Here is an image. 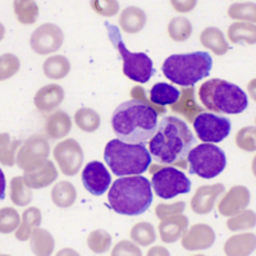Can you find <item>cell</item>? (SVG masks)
Here are the masks:
<instances>
[{
  "label": "cell",
  "mask_w": 256,
  "mask_h": 256,
  "mask_svg": "<svg viewBox=\"0 0 256 256\" xmlns=\"http://www.w3.org/2000/svg\"><path fill=\"white\" fill-rule=\"evenodd\" d=\"M54 159L64 176H76L84 163V150L74 138H67L54 148Z\"/></svg>",
  "instance_id": "12"
},
{
  "label": "cell",
  "mask_w": 256,
  "mask_h": 256,
  "mask_svg": "<svg viewBox=\"0 0 256 256\" xmlns=\"http://www.w3.org/2000/svg\"><path fill=\"white\" fill-rule=\"evenodd\" d=\"M88 246L95 254L106 252L112 246V236L104 230H92L88 236Z\"/></svg>",
  "instance_id": "40"
},
{
  "label": "cell",
  "mask_w": 256,
  "mask_h": 256,
  "mask_svg": "<svg viewBox=\"0 0 256 256\" xmlns=\"http://www.w3.org/2000/svg\"><path fill=\"white\" fill-rule=\"evenodd\" d=\"M52 201L58 208L67 209L70 208L77 198L76 187L68 180H60L52 190Z\"/></svg>",
  "instance_id": "28"
},
{
  "label": "cell",
  "mask_w": 256,
  "mask_h": 256,
  "mask_svg": "<svg viewBox=\"0 0 256 256\" xmlns=\"http://www.w3.org/2000/svg\"><path fill=\"white\" fill-rule=\"evenodd\" d=\"M198 140L202 142H222L230 134V120L212 113L201 112L192 120Z\"/></svg>",
  "instance_id": "10"
},
{
  "label": "cell",
  "mask_w": 256,
  "mask_h": 256,
  "mask_svg": "<svg viewBox=\"0 0 256 256\" xmlns=\"http://www.w3.org/2000/svg\"><path fill=\"white\" fill-rule=\"evenodd\" d=\"M184 209H186V204H184V201H178V202H174V204H159L156 209H155V214L162 220V219L166 218V216L180 214V212H184Z\"/></svg>",
  "instance_id": "45"
},
{
  "label": "cell",
  "mask_w": 256,
  "mask_h": 256,
  "mask_svg": "<svg viewBox=\"0 0 256 256\" xmlns=\"http://www.w3.org/2000/svg\"><path fill=\"white\" fill-rule=\"evenodd\" d=\"M148 256H152V255H169V252H168V250H166V248L158 246V248H152V250L148 251Z\"/></svg>",
  "instance_id": "50"
},
{
  "label": "cell",
  "mask_w": 256,
  "mask_h": 256,
  "mask_svg": "<svg viewBox=\"0 0 256 256\" xmlns=\"http://www.w3.org/2000/svg\"><path fill=\"white\" fill-rule=\"evenodd\" d=\"M146 13L138 6H127L120 16V26L126 34H138L146 24Z\"/></svg>",
  "instance_id": "23"
},
{
  "label": "cell",
  "mask_w": 256,
  "mask_h": 256,
  "mask_svg": "<svg viewBox=\"0 0 256 256\" xmlns=\"http://www.w3.org/2000/svg\"><path fill=\"white\" fill-rule=\"evenodd\" d=\"M22 177L24 180V184L30 188H45V187L50 186L54 180H56L58 170H56L54 163L46 159L38 168L31 169V170H24V174Z\"/></svg>",
  "instance_id": "18"
},
{
  "label": "cell",
  "mask_w": 256,
  "mask_h": 256,
  "mask_svg": "<svg viewBox=\"0 0 256 256\" xmlns=\"http://www.w3.org/2000/svg\"><path fill=\"white\" fill-rule=\"evenodd\" d=\"M256 248V236L254 233H240L230 237L224 244V254L227 256H248Z\"/></svg>",
  "instance_id": "21"
},
{
  "label": "cell",
  "mask_w": 256,
  "mask_h": 256,
  "mask_svg": "<svg viewBox=\"0 0 256 256\" xmlns=\"http://www.w3.org/2000/svg\"><path fill=\"white\" fill-rule=\"evenodd\" d=\"M4 36H6V27H4L3 24L0 22V41L3 40Z\"/></svg>",
  "instance_id": "51"
},
{
  "label": "cell",
  "mask_w": 256,
  "mask_h": 256,
  "mask_svg": "<svg viewBox=\"0 0 256 256\" xmlns=\"http://www.w3.org/2000/svg\"><path fill=\"white\" fill-rule=\"evenodd\" d=\"M104 159L118 177L137 176L146 172L152 164V155L142 144H128L116 138L106 144Z\"/></svg>",
  "instance_id": "5"
},
{
  "label": "cell",
  "mask_w": 256,
  "mask_h": 256,
  "mask_svg": "<svg viewBox=\"0 0 256 256\" xmlns=\"http://www.w3.org/2000/svg\"><path fill=\"white\" fill-rule=\"evenodd\" d=\"M41 219H42L41 212L36 206H31L24 210L20 226L16 230V238L20 242L28 241L32 230L41 224Z\"/></svg>",
  "instance_id": "26"
},
{
  "label": "cell",
  "mask_w": 256,
  "mask_h": 256,
  "mask_svg": "<svg viewBox=\"0 0 256 256\" xmlns=\"http://www.w3.org/2000/svg\"><path fill=\"white\" fill-rule=\"evenodd\" d=\"M82 184L86 191L92 196H102L108 191L112 184V176L106 166L100 162H90L82 170Z\"/></svg>",
  "instance_id": "14"
},
{
  "label": "cell",
  "mask_w": 256,
  "mask_h": 256,
  "mask_svg": "<svg viewBox=\"0 0 256 256\" xmlns=\"http://www.w3.org/2000/svg\"><path fill=\"white\" fill-rule=\"evenodd\" d=\"M168 35L173 41L184 42L188 40L192 35V24L187 18L174 17L169 20Z\"/></svg>",
  "instance_id": "35"
},
{
  "label": "cell",
  "mask_w": 256,
  "mask_h": 256,
  "mask_svg": "<svg viewBox=\"0 0 256 256\" xmlns=\"http://www.w3.org/2000/svg\"><path fill=\"white\" fill-rule=\"evenodd\" d=\"M64 42V34L54 24H44L32 32L30 46L38 56H49L58 52Z\"/></svg>",
  "instance_id": "13"
},
{
  "label": "cell",
  "mask_w": 256,
  "mask_h": 256,
  "mask_svg": "<svg viewBox=\"0 0 256 256\" xmlns=\"http://www.w3.org/2000/svg\"><path fill=\"white\" fill-rule=\"evenodd\" d=\"M228 17L234 20L256 22V4L255 3H234L228 8Z\"/></svg>",
  "instance_id": "39"
},
{
  "label": "cell",
  "mask_w": 256,
  "mask_h": 256,
  "mask_svg": "<svg viewBox=\"0 0 256 256\" xmlns=\"http://www.w3.org/2000/svg\"><path fill=\"white\" fill-rule=\"evenodd\" d=\"M190 173L205 180L216 178L227 166V156L220 148L214 144L204 142L191 148L187 154Z\"/></svg>",
  "instance_id": "8"
},
{
  "label": "cell",
  "mask_w": 256,
  "mask_h": 256,
  "mask_svg": "<svg viewBox=\"0 0 256 256\" xmlns=\"http://www.w3.org/2000/svg\"><path fill=\"white\" fill-rule=\"evenodd\" d=\"M228 38L233 44H256V26L255 24L240 20L228 27Z\"/></svg>",
  "instance_id": "25"
},
{
  "label": "cell",
  "mask_w": 256,
  "mask_h": 256,
  "mask_svg": "<svg viewBox=\"0 0 256 256\" xmlns=\"http://www.w3.org/2000/svg\"><path fill=\"white\" fill-rule=\"evenodd\" d=\"M130 236L134 244H140V246H148V244H154L156 240L154 226L148 222H138L134 224Z\"/></svg>",
  "instance_id": "36"
},
{
  "label": "cell",
  "mask_w": 256,
  "mask_h": 256,
  "mask_svg": "<svg viewBox=\"0 0 256 256\" xmlns=\"http://www.w3.org/2000/svg\"><path fill=\"white\" fill-rule=\"evenodd\" d=\"M212 58L208 52L173 54L164 60V76L170 82L184 88H192L196 82L209 76Z\"/></svg>",
  "instance_id": "6"
},
{
  "label": "cell",
  "mask_w": 256,
  "mask_h": 256,
  "mask_svg": "<svg viewBox=\"0 0 256 256\" xmlns=\"http://www.w3.org/2000/svg\"><path fill=\"white\" fill-rule=\"evenodd\" d=\"M10 200L17 206H27L31 202L32 191L20 176L13 177L10 180Z\"/></svg>",
  "instance_id": "34"
},
{
  "label": "cell",
  "mask_w": 256,
  "mask_h": 256,
  "mask_svg": "<svg viewBox=\"0 0 256 256\" xmlns=\"http://www.w3.org/2000/svg\"><path fill=\"white\" fill-rule=\"evenodd\" d=\"M44 74L50 80H62L70 72V62L64 56H52L42 64Z\"/></svg>",
  "instance_id": "30"
},
{
  "label": "cell",
  "mask_w": 256,
  "mask_h": 256,
  "mask_svg": "<svg viewBox=\"0 0 256 256\" xmlns=\"http://www.w3.org/2000/svg\"><path fill=\"white\" fill-rule=\"evenodd\" d=\"M256 216L254 210H242L234 216H230L227 222V228L232 232H241V230H251L255 227Z\"/></svg>",
  "instance_id": "38"
},
{
  "label": "cell",
  "mask_w": 256,
  "mask_h": 256,
  "mask_svg": "<svg viewBox=\"0 0 256 256\" xmlns=\"http://www.w3.org/2000/svg\"><path fill=\"white\" fill-rule=\"evenodd\" d=\"M108 28V38L112 44L120 52L123 60V73L124 76L138 84H146L155 73L152 58H148L145 52H128L124 42L122 40L120 30L112 24H105Z\"/></svg>",
  "instance_id": "7"
},
{
  "label": "cell",
  "mask_w": 256,
  "mask_h": 256,
  "mask_svg": "<svg viewBox=\"0 0 256 256\" xmlns=\"http://www.w3.org/2000/svg\"><path fill=\"white\" fill-rule=\"evenodd\" d=\"M205 108L214 113L241 114L248 106V98L240 86L220 78L205 81L198 88Z\"/></svg>",
  "instance_id": "4"
},
{
  "label": "cell",
  "mask_w": 256,
  "mask_h": 256,
  "mask_svg": "<svg viewBox=\"0 0 256 256\" xmlns=\"http://www.w3.org/2000/svg\"><path fill=\"white\" fill-rule=\"evenodd\" d=\"M173 9L178 13H190L198 6V0H170Z\"/></svg>",
  "instance_id": "47"
},
{
  "label": "cell",
  "mask_w": 256,
  "mask_h": 256,
  "mask_svg": "<svg viewBox=\"0 0 256 256\" xmlns=\"http://www.w3.org/2000/svg\"><path fill=\"white\" fill-rule=\"evenodd\" d=\"M200 41L202 46L212 50L216 56H224L230 50V45L226 40V36L218 27H206L201 32Z\"/></svg>",
  "instance_id": "24"
},
{
  "label": "cell",
  "mask_w": 256,
  "mask_h": 256,
  "mask_svg": "<svg viewBox=\"0 0 256 256\" xmlns=\"http://www.w3.org/2000/svg\"><path fill=\"white\" fill-rule=\"evenodd\" d=\"M180 95H182V98L180 96V99L174 104H172V110L184 114L187 116L190 122H192L196 114L201 113L202 109L194 100V88H184Z\"/></svg>",
  "instance_id": "32"
},
{
  "label": "cell",
  "mask_w": 256,
  "mask_h": 256,
  "mask_svg": "<svg viewBox=\"0 0 256 256\" xmlns=\"http://www.w3.org/2000/svg\"><path fill=\"white\" fill-rule=\"evenodd\" d=\"M20 68V60L17 56L6 52L0 56V82L12 78Z\"/></svg>",
  "instance_id": "41"
},
{
  "label": "cell",
  "mask_w": 256,
  "mask_h": 256,
  "mask_svg": "<svg viewBox=\"0 0 256 256\" xmlns=\"http://www.w3.org/2000/svg\"><path fill=\"white\" fill-rule=\"evenodd\" d=\"M216 242V232L208 224L198 223L187 228L182 234V248L187 251H200L212 248Z\"/></svg>",
  "instance_id": "15"
},
{
  "label": "cell",
  "mask_w": 256,
  "mask_h": 256,
  "mask_svg": "<svg viewBox=\"0 0 256 256\" xmlns=\"http://www.w3.org/2000/svg\"><path fill=\"white\" fill-rule=\"evenodd\" d=\"M108 201L118 214L141 216L152 204V184L141 174L118 178L109 190Z\"/></svg>",
  "instance_id": "3"
},
{
  "label": "cell",
  "mask_w": 256,
  "mask_h": 256,
  "mask_svg": "<svg viewBox=\"0 0 256 256\" xmlns=\"http://www.w3.org/2000/svg\"><path fill=\"white\" fill-rule=\"evenodd\" d=\"M6 180L3 170L0 168V201L4 200L6 198Z\"/></svg>",
  "instance_id": "49"
},
{
  "label": "cell",
  "mask_w": 256,
  "mask_h": 256,
  "mask_svg": "<svg viewBox=\"0 0 256 256\" xmlns=\"http://www.w3.org/2000/svg\"><path fill=\"white\" fill-rule=\"evenodd\" d=\"M74 123L84 132H95L99 130L102 118L99 113L91 108H81L74 113Z\"/></svg>",
  "instance_id": "33"
},
{
  "label": "cell",
  "mask_w": 256,
  "mask_h": 256,
  "mask_svg": "<svg viewBox=\"0 0 256 256\" xmlns=\"http://www.w3.org/2000/svg\"><path fill=\"white\" fill-rule=\"evenodd\" d=\"M152 188H154L155 195L164 200H170L182 194H188L191 191V180L187 178L182 170L168 166L162 168L152 173Z\"/></svg>",
  "instance_id": "9"
},
{
  "label": "cell",
  "mask_w": 256,
  "mask_h": 256,
  "mask_svg": "<svg viewBox=\"0 0 256 256\" xmlns=\"http://www.w3.org/2000/svg\"><path fill=\"white\" fill-rule=\"evenodd\" d=\"M131 95H132V98H134V99L142 100V102H148V105H152V102H148V100H145V99H146V98H145V91H144L142 88H138V86H137V88H134V90L131 91ZM154 108L156 109L158 114H160V113H166V109H164L163 106H154Z\"/></svg>",
  "instance_id": "48"
},
{
  "label": "cell",
  "mask_w": 256,
  "mask_h": 256,
  "mask_svg": "<svg viewBox=\"0 0 256 256\" xmlns=\"http://www.w3.org/2000/svg\"><path fill=\"white\" fill-rule=\"evenodd\" d=\"M250 191L244 186H233L218 204V212L223 216H232L242 212L250 204Z\"/></svg>",
  "instance_id": "17"
},
{
  "label": "cell",
  "mask_w": 256,
  "mask_h": 256,
  "mask_svg": "<svg viewBox=\"0 0 256 256\" xmlns=\"http://www.w3.org/2000/svg\"><path fill=\"white\" fill-rule=\"evenodd\" d=\"M195 142V137L188 126L176 116H164L148 140V152L158 163L178 164L182 163Z\"/></svg>",
  "instance_id": "1"
},
{
  "label": "cell",
  "mask_w": 256,
  "mask_h": 256,
  "mask_svg": "<svg viewBox=\"0 0 256 256\" xmlns=\"http://www.w3.org/2000/svg\"><path fill=\"white\" fill-rule=\"evenodd\" d=\"M50 155V145L41 134H34L24 142L20 144L17 150L16 163L22 170H31L44 163Z\"/></svg>",
  "instance_id": "11"
},
{
  "label": "cell",
  "mask_w": 256,
  "mask_h": 256,
  "mask_svg": "<svg viewBox=\"0 0 256 256\" xmlns=\"http://www.w3.org/2000/svg\"><path fill=\"white\" fill-rule=\"evenodd\" d=\"M13 10L20 24H34L38 18V6L35 0H14Z\"/></svg>",
  "instance_id": "31"
},
{
  "label": "cell",
  "mask_w": 256,
  "mask_h": 256,
  "mask_svg": "<svg viewBox=\"0 0 256 256\" xmlns=\"http://www.w3.org/2000/svg\"><path fill=\"white\" fill-rule=\"evenodd\" d=\"M20 216L13 208H2L0 209V233L8 234L14 232L18 228Z\"/></svg>",
  "instance_id": "42"
},
{
  "label": "cell",
  "mask_w": 256,
  "mask_h": 256,
  "mask_svg": "<svg viewBox=\"0 0 256 256\" xmlns=\"http://www.w3.org/2000/svg\"><path fill=\"white\" fill-rule=\"evenodd\" d=\"M226 188L222 184H208V186H201L196 190L195 195L191 198V209L192 212L200 216L209 214L214 206L216 202L219 200L222 195L224 194Z\"/></svg>",
  "instance_id": "16"
},
{
  "label": "cell",
  "mask_w": 256,
  "mask_h": 256,
  "mask_svg": "<svg viewBox=\"0 0 256 256\" xmlns=\"http://www.w3.org/2000/svg\"><path fill=\"white\" fill-rule=\"evenodd\" d=\"M234 141L241 150L254 152L256 150V128L254 126L241 128L237 132Z\"/></svg>",
  "instance_id": "43"
},
{
  "label": "cell",
  "mask_w": 256,
  "mask_h": 256,
  "mask_svg": "<svg viewBox=\"0 0 256 256\" xmlns=\"http://www.w3.org/2000/svg\"><path fill=\"white\" fill-rule=\"evenodd\" d=\"M90 6L94 12L102 17H113L120 12L118 0H90Z\"/></svg>",
  "instance_id": "44"
},
{
  "label": "cell",
  "mask_w": 256,
  "mask_h": 256,
  "mask_svg": "<svg viewBox=\"0 0 256 256\" xmlns=\"http://www.w3.org/2000/svg\"><path fill=\"white\" fill-rule=\"evenodd\" d=\"M180 91L176 88L174 86L164 82L154 84L150 90V102L158 106H166V105H172L180 99Z\"/></svg>",
  "instance_id": "29"
},
{
  "label": "cell",
  "mask_w": 256,
  "mask_h": 256,
  "mask_svg": "<svg viewBox=\"0 0 256 256\" xmlns=\"http://www.w3.org/2000/svg\"><path fill=\"white\" fill-rule=\"evenodd\" d=\"M31 250L35 255L38 256H49L54 252L56 248V241L52 233L48 232L44 228L36 227L31 233Z\"/></svg>",
  "instance_id": "27"
},
{
  "label": "cell",
  "mask_w": 256,
  "mask_h": 256,
  "mask_svg": "<svg viewBox=\"0 0 256 256\" xmlns=\"http://www.w3.org/2000/svg\"><path fill=\"white\" fill-rule=\"evenodd\" d=\"M188 228V218L182 212L162 219L159 224V234L166 244L177 242Z\"/></svg>",
  "instance_id": "19"
},
{
  "label": "cell",
  "mask_w": 256,
  "mask_h": 256,
  "mask_svg": "<svg viewBox=\"0 0 256 256\" xmlns=\"http://www.w3.org/2000/svg\"><path fill=\"white\" fill-rule=\"evenodd\" d=\"M110 123L120 140L146 145L158 127V112L142 100L132 99L116 106Z\"/></svg>",
  "instance_id": "2"
},
{
  "label": "cell",
  "mask_w": 256,
  "mask_h": 256,
  "mask_svg": "<svg viewBox=\"0 0 256 256\" xmlns=\"http://www.w3.org/2000/svg\"><path fill=\"white\" fill-rule=\"evenodd\" d=\"M72 130V120L66 112L56 110L46 118L45 132L52 140L64 138Z\"/></svg>",
  "instance_id": "22"
},
{
  "label": "cell",
  "mask_w": 256,
  "mask_h": 256,
  "mask_svg": "<svg viewBox=\"0 0 256 256\" xmlns=\"http://www.w3.org/2000/svg\"><path fill=\"white\" fill-rule=\"evenodd\" d=\"M140 248L134 242L131 241H120L116 244L112 251V256H140L141 255Z\"/></svg>",
  "instance_id": "46"
},
{
  "label": "cell",
  "mask_w": 256,
  "mask_h": 256,
  "mask_svg": "<svg viewBox=\"0 0 256 256\" xmlns=\"http://www.w3.org/2000/svg\"><path fill=\"white\" fill-rule=\"evenodd\" d=\"M22 141L10 140L8 134H0V163L6 166H12L16 163V152Z\"/></svg>",
  "instance_id": "37"
},
{
  "label": "cell",
  "mask_w": 256,
  "mask_h": 256,
  "mask_svg": "<svg viewBox=\"0 0 256 256\" xmlns=\"http://www.w3.org/2000/svg\"><path fill=\"white\" fill-rule=\"evenodd\" d=\"M64 88L60 84H50L41 88L34 98V104L40 112H52L56 109L64 100Z\"/></svg>",
  "instance_id": "20"
}]
</instances>
